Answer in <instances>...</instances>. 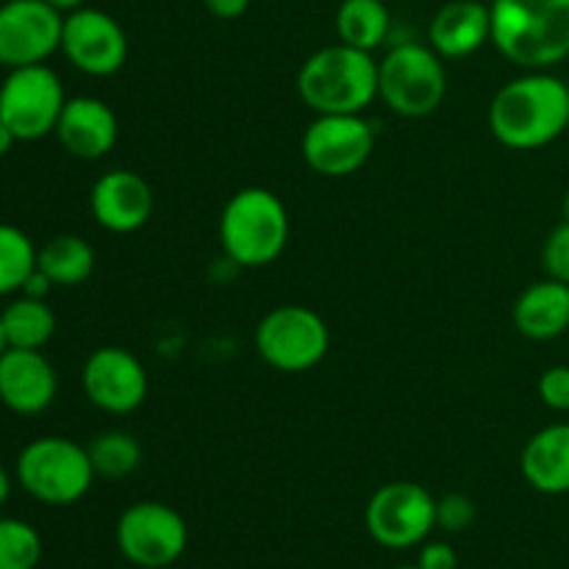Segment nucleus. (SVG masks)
Wrapping results in <instances>:
<instances>
[{"label":"nucleus","instance_id":"f257e3e1","mask_svg":"<svg viewBox=\"0 0 569 569\" xmlns=\"http://www.w3.org/2000/svg\"><path fill=\"white\" fill-rule=\"evenodd\" d=\"M489 128L509 150H539L569 128V87L545 70L515 78L495 94Z\"/></svg>","mask_w":569,"mask_h":569},{"label":"nucleus","instance_id":"f03ea898","mask_svg":"<svg viewBox=\"0 0 569 569\" xmlns=\"http://www.w3.org/2000/svg\"><path fill=\"white\" fill-rule=\"evenodd\" d=\"M489 42L526 70L569 59V0H492Z\"/></svg>","mask_w":569,"mask_h":569},{"label":"nucleus","instance_id":"7ed1b4c3","mask_svg":"<svg viewBox=\"0 0 569 569\" xmlns=\"http://www.w3.org/2000/svg\"><path fill=\"white\" fill-rule=\"evenodd\" d=\"M298 94L317 114H361L378 98V61L345 42L328 44L303 61Z\"/></svg>","mask_w":569,"mask_h":569},{"label":"nucleus","instance_id":"20e7f679","mask_svg":"<svg viewBox=\"0 0 569 569\" xmlns=\"http://www.w3.org/2000/svg\"><path fill=\"white\" fill-rule=\"evenodd\" d=\"M289 214L276 192L248 187L231 194L220 214V244L237 267H267L287 250Z\"/></svg>","mask_w":569,"mask_h":569},{"label":"nucleus","instance_id":"39448f33","mask_svg":"<svg viewBox=\"0 0 569 569\" xmlns=\"http://www.w3.org/2000/svg\"><path fill=\"white\" fill-rule=\"evenodd\" d=\"M17 481L44 506H72L92 489L94 470L83 445L67 437H39L17 456Z\"/></svg>","mask_w":569,"mask_h":569},{"label":"nucleus","instance_id":"423d86ee","mask_svg":"<svg viewBox=\"0 0 569 569\" xmlns=\"http://www.w3.org/2000/svg\"><path fill=\"white\" fill-rule=\"evenodd\" d=\"M448 72L433 48L403 42L378 61V98L400 117H428L442 106Z\"/></svg>","mask_w":569,"mask_h":569},{"label":"nucleus","instance_id":"0eeeda50","mask_svg":"<svg viewBox=\"0 0 569 569\" xmlns=\"http://www.w3.org/2000/svg\"><path fill=\"white\" fill-rule=\"evenodd\" d=\"M331 348L326 320L309 306H278L261 317L256 328V350L261 359L281 372H309Z\"/></svg>","mask_w":569,"mask_h":569},{"label":"nucleus","instance_id":"6e6552de","mask_svg":"<svg viewBox=\"0 0 569 569\" xmlns=\"http://www.w3.org/2000/svg\"><path fill=\"white\" fill-rule=\"evenodd\" d=\"M64 103L61 78L48 64L17 67L0 83V120L17 142H37L53 133Z\"/></svg>","mask_w":569,"mask_h":569},{"label":"nucleus","instance_id":"1a4fd4ad","mask_svg":"<svg viewBox=\"0 0 569 569\" xmlns=\"http://www.w3.org/2000/svg\"><path fill=\"white\" fill-rule=\"evenodd\" d=\"M189 542L183 517L156 500L128 506L117 520V548L122 559L142 569H164L176 565Z\"/></svg>","mask_w":569,"mask_h":569},{"label":"nucleus","instance_id":"9d476101","mask_svg":"<svg viewBox=\"0 0 569 569\" xmlns=\"http://www.w3.org/2000/svg\"><path fill=\"white\" fill-rule=\"evenodd\" d=\"M365 526L381 548H417L437 528V500L420 483H387L367 503Z\"/></svg>","mask_w":569,"mask_h":569},{"label":"nucleus","instance_id":"9b49d317","mask_svg":"<svg viewBox=\"0 0 569 569\" xmlns=\"http://www.w3.org/2000/svg\"><path fill=\"white\" fill-rule=\"evenodd\" d=\"M64 14L48 0H6L0 6V67L44 64L61 50Z\"/></svg>","mask_w":569,"mask_h":569},{"label":"nucleus","instance_id":"f8f14e48","mask_svg":"<svg viewBox=\"0 0 569 569\" xmlns=\"http://www.w3.org/2000/svg\"><path fill=\"white\" fill-rule=\"evenodd\" d=\"M300 150L317 176L345 178L367 164L376 150V131L361 114H317Z\"/></svg>","mask_w":569,"mask_h":569},{"label":"nucleus","instance_id":"ddd939ff","mask_svg":"<svg viewBox=\"0 0 569 569\" xmlns=\"http://www.w3.org/2000/svg\"><path fill=\"white\" fill-rule=\"evenodd\" d=\"M61 53L76 70L106 78L122 70L128 59V37L120 22L100 9H81L64 14Z\"/></svg>","mask_w":569,"mask_h":569},{"label":"nucleus","instance_id":"4468645a","mask_svg":"<svg viewBox=\"0 0 569 569\" xmlns=\"http://www.w3.org/2000/svg\"><path fill=\"white\" fill-rule=\"evenodd\" d=\"M89 403L106 415H131L148 398V372L142 361L126 348L106 345L89 353L81 370Z\"/></svg>","mask_w":569,"mask_h":569},{"label":"nucleus","instance_id":"2eb2a0df","mask_svg":"<svg viewBox=\"0 0 569 569\" xmlns=\"http://www.w3.org/2000/svg\"><path fill=\"white\" fill-rule=\"evenodd\" d=\"M59 376L42 350L6 348L0 353V403L20 417L42 415L53 406Z\"/></svg>","mask_w":569,"mask_h":569},{"label":"nucleus","instance_id":"dca6fc26","mask_svg":"<svg viewBox=\"0 0 569 569\" xmlns=\"http://www.w3.org/2000/svg\"><path fill=\"white\" fill-rule=\"evenodd\" d=\"M94 222L111 233H133L153 217L156 198L139 172L109 170L94 181L89 194Z\"/></svg>","mask_w":569,"mask_h":569},{"label":"nucleus","instance_id":"f3484780","mask_svg":"<svg viewBox=\"0 0 569 569\" xmlns=\"http://www.w3.org/2000/svg\"><path fill=\"white\" fill-rule=\"evenodd\" d=\"M53 133L67 153L76 159L94 161L103 159L114 148L120 126H117V114L109 103L81 94V98L67 100Z\"/></svg>","mask_w":569,"mask_h":569},{"label":"nucleus","instance_id":"a211bd4d","mask_svg":"<svg viewBox=\"0 0 569 569\" xmlns=\"http://www.w3.org/2000/svg\"><path fill=\"white\" fill-rule=\"evenodd\" d=\"M431 48L442 59H465L492 39V11L481 0H450L428 26Z\"/></svg>","mask_w":569,"mask_h":569},{"label":"nucleus","instance_id":"6ab92c4d","mask_svg":"<svg viewBox=\"0 0 569 569\" xmlns=\"http://www.w3.org/2000/svg\"><path fill=\"white\" fill-rule=\"evenodd\" d=\"M520 470L537 492L569 495V422H556L533 433L522 448Z\"/></svg>","mask_w":569,"mask_h":569},{"label":"nucleus","instance_id":"aec40b11","mask_svg":"<svg viewBox=\"0 0 569 569\" xmlns=\"http://www.w3.org/2000/svg\"><path fill=\"white\" fill-rule=\"evenodd\" d=\"M515 326L533 342H550L569 331V283L545 278L531 283L515 303Z\"/></svg>","mask_w":569,"mask_h":569},{"label":"nucleus","instance_id":"412c9836","mask_svg":"<svg viewBox=\"0 0 569 569\" xmlns=\"http://www.w3.org/2000/svg\"><path fill=\"white\" fill-rule=\"evenodd\" d=\"M37 270L53 287H81L94 270V250L78 233H59L37 250Z\"/></svg>","mask_w":569,"mask_h":569},{"label":"nucleus","instance_id":"4be33fe9","mask_svg":"<svg viewBox=\"0 0 569 569\" xmlns=\"http://www.w3.org/2000/svg\"><path fill=\"white\" fill-rule=\"evenodd\" d=\"M6 348L42 350L56 333V315L44 300L20 295L6 309H0Z\"/></svg>","mask_w":569,"mask_h":569},{"label":"nucleus","instance_id":"5701e85b","mask_svg":"<svg viewBox=\"0 0 569 569\" xmlns=\"http://www.w3.org/2000/svg\"><path fill=\"white\" fill-rule=\"evenodd\" d=\"M389 9L383 0H342L337 11L339 42L372 53L389 37Z\"/></svg>","mask_w":569,"mask_h":569},{"label":"nucleus","instance_id":"b1692460","mask_svg":"<svg viewBox=\"0 0 569 569\" xmlns=\"http://www.w3.org/2000/svg\"><path fill=\"white\" fill-rule=\"evenodd\" d=\"M89 461L98 478H109V481H120L137 472L142 465V448L137 439L126 431H103L98 437L89 439L87 445Z\"/></svg>","mask_w":569,"mask_h":569},{"label":"nucleus","instance_id":"393cba45","mask_svg":"<svg viewBox=\"0 0 569 569\" xmlns=\"http://www.w3.org/2000/svg\"><path fill=\"white\" fill-rule=\"evenodd\" d=\"M33 270H37V248L31 237L20 228L0 222V298L20 292Z\"/></svg>","mask_w":569,"mask_h":569},{"label":"nucleus","instance_id":"a878e982","mask_svg":"<svg viewBox=\"0 0 569 569\" xmlns=\"http://www.w3.org/2000/svg\"><path fill=\"white\" fill-rule=\"evenodd\" d=\"M42 561V537L28 522L0 517V569H37Z\"/></svg>","mask_w":569,"mask_h":569},{"label":"nucleus","instance_id":"bb28decb","mask_svg":"<svg viewBox=\"0 0 569 569\" xmlns=\"http://www.w3.org/2000/svg\"><path fill=\"white\" fill-rule=\"evenodd\" d=\"M478 509L467 495L450 492L442 500H437V528L448 533H461L476 522Z\"/></svg>","mask_w":569,"mask_h":569},{"label":"nucleus","instance_id":"cd10ccee","mask_svg":"<svg viewBox=\"0 0 569 569\" xmlns=\"http://www.w3.org/2000/svg\"><path fill=\"white\" fill-rule=\"evenodd\" d=\"M542 267L548 278L569 283V222L565 220L559 228L550 231L542 248Z\"/></svg>","mask_w":569,"mask_h":569},{"label":"nucleus","instance_id":"c85d7f7f","mask_svg":"<svg viewBox=\"0 0 569 569\" xmlns=\"http://www.w3.org/2000/svg\"><path fill=\"white\" fill-rule=\"evenodd\" d=\"M539 398L548 409L569 411V367H550L539 378Z\"/></svg>","mask_w":569,"mask_h":569},{"label":"nucleus","instance_id":"c756f323","mask_svg":"<svg viewBox=\"0 0 569 569\" xmlns=\"http://www.w3.org/2000/svg\"><path fill=\"white\" fill-rule=\"evenodd\" d=\"M417 565L422 569H456L459 567V556L448 542H428L422 545Z\"/></svg>","mask_w":569,"mask_h":569},{"label":"nucleus","instance_id":"7c9ffc66","mask_svg":"<svg viewBox=\"0 0 569 569\" xmlns=\"http://www.w3.org/2000/svg\"><path fill=\"white\" fill-rule=\"evenodd\" d=\"M203 6L217 20H239L250 9V0H203Z\"/></svg>","mask_w":569,"mask_h":569},{"label":"nucleus","instance_id":"2f4dec72","mask_svg":"<svg viewBox=\"0 0 569 569\" xmlns=\"http://www.w3.org/2000/svg\"><path fill=\"white\" fill-rule=\"evenodd\" d=\"M50 289H53V283L48 281V276H44V272H39V270H33L31 276H28V281L22 283L20 292H22V295H28V298H39V300H44V298H48Z\"/></svg>","mask_w":569,"mask_h":569},{"label":"nucleus","instance_id":"473e14b6","mask_svg":"<svg viewBox=\"0 0 569 569\" xmlns=\"http://www.w3.org/2000/svg\"><path fill=\"white\" fill-rule=\"evenodd\" d=\"M14 142H17V137L11 133V128L0 120V159H3L11 148H14Z\"/></svg>","mask_w":569,"mask_h":569},{"label":"nucleus","instance_id":"72a5a7b5","mask_svg":"<svg viewBox=\"0 0 569 569\" xmlns=\"http://www.w3.org/2000/svg\"><path fill=\"white\" fill-rule=\"evenodd\" d=\"M48 3L53 6V9H59L61 14H70V11L81 9V6L87 3V0H48Z\"/></svg>","mask_w":569,"mask_h":569},{"label":"nucleus","instance_id":"f704fd0d","mask_svg":"<svg viewBox=\"0 0 569 569\" xmlns=\"http://www.w3.org/2000/svg\"><path fill=\"white\" fill-rule=\"evenodd\" d=\"M9 495H11V478H9V472H6L3 467H0V506H3L6 500H9Z\"/></svg>","mask_w":569,"mask_h":569},{"label":"nucleus","instance_id":"c9c22d12","mask_svg":"<svg viewBox=\"0 0 569 569\" xmlns=\"http://www.w3.org/2000/svg\"><path fill=\"white\" fill-rule=\"evenodd\" d=\"M561 211H565V220L569 222V189H567L565 200H561Z\"/></svg>","mask_w":569,"mask_h":569},{"label":"nucleus","instance_id":"e433bc0d","mask_svg":"<svg viewBox=\"0 0 569 569\" xmlns=\"http://www.w3.org/2000/svg\"><path fill=\"white\" fill-rule=\"evenodd\" d=\"M6 350V337H3V322H0V353Z\"/></svg>","mask_w":569,"mask_h":569},{"label":"nucleus","instance_id":"4c0bfd02","mask_svg":"<svg viewBox=\"0 0 569 569\" xmlns=\"http://www.w3.org/2000/svg\"><path fill=\"white\" fill-rule=\"evenodd\" d=\"M398 569H422L420 565H415V567H398Z\"/></svg>","mask_w":569,"mask_h":569}]
</instances>
